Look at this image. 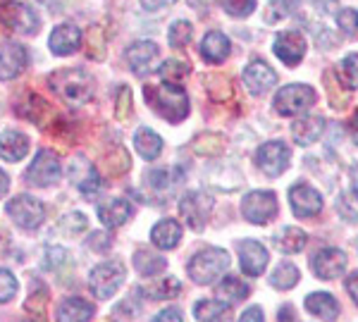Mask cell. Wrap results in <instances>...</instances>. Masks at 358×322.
<instances>
[{
	"label": "cell",
	"mask_w": 358,
	"mask_h": 322,
	"mask_svg": "<svg viewBox=\"0 0 358 322\" xmlns=\"http://www.w3.org/2000/svg\"><path fill=\"white\" fill-rule=\"evenodd\" d=\"M143 98L155 112L167 122L177 124L189 115V98L187 91L179 84H163V86H146Z\"/></svg>",
	"instance_id": "cell-1"
},
{
	"label": "cell",
	"mask_w": 358,
	"mask_h": 322,
	"mask_svg": "<svg viewBox=\"0 0 358 322\" xmlns=\"http://www.w3.org/2000/svg\"><path fill=\"white\" fill-rule=\"evenodd\" d=\"M48 84L69 105H84L94 98V82L82 70H57L48 77Z\"/></svg>",
	"instance_id": "cell-2"
},
{
	"label": "cell",
	"mask_w": 358,
	"mask_h": 322,
	"mask_svg": "<svg viewBox=\"0 0 358 322\" xmlns=\"http://www.w3.org/2000/svg\"><path fill=\"white\" fill-rule=\"evenodd\" d=\"M229 268V256L224 249H203L189 261L187 272L196 284H213L215 279H220L224 275V270Z\"/></svg>",
	"instance_id": "cell-3"
},
{
	"label": "cell",
	"mask_w": 358,
	"mask_h": 322,
	"mask_svg": "<svg viewBox=\"0 0 358 322\" xmlns=\"http://www.w3.org/2000/svg\"><path fill=\"white\" fill-rule=\"evenodd\" d=\"M127 277V270L120 261H106L101 265H96L89 275V286L91 294L96 298H110L117 294V289L122 286V281Z\"/></svg>",
	"instance_id": "cell-4"
},
{
	"label": "cell",
	"mask_w": 358,
	"mask_h": 322,
	"mask_svg": "<svg viewBox=\"0 0 358 322\" xmlns=\"http://www.w3.org/2000/svg\"><path fill=\"white\" fill-rule=\"evenodd\" d=\"M315 101H317V94L308 84H289L277 91L273 105L282 117H292V115L306 112Z\"/></svg>",
	"instance_id": "cell-5"
},
{
	"label": "cell",
	"mask_w": 358,
	"mask_h": 322,
	"mask_svg": "<svg viewBox=\"0 0 358 322\" xmlns=\"http://www.w3.org/2000/svg\"><path fill=\"white\" fill-rule=\"evenodd\" d=\"M0 24L10 31L20 34H36L41 27V20L29 5L17 3V0H3L0 3Z\"/></svg>",
	"instance_id": "cell-6"
},
{
	"label": "cell",
	"mask_w": 358,
	"mask_h": 322,
	"mask_svg": "<svg viewBox=\"0 0 358 322\" xmlns=\"http://www.w3.org/2000/svg\"><path fill=\"white\" fill-rule=\"evenodd\" d=\"M5 212L13 217L17 227L27 229V232H34V229L41 227V222L45 217V210L41 205V200H36L34 196H27V193L15 196L13 200H10V203L5 205Z\"/></svg>",
	"instance_id": "cell-7"
},
{
	"label": "cell",
	"mask_w": 358,
	"mask_h": 322,
	"mask_svg": "<svg viewBox=\"0 0 358 322\" xmlns=\"http://www.w3.org/2000/svg\"><path fill=\"white\" fill-rule=\"evenodd\" d=\"M27 182L34 184V186H50V184H57L62 177V165L60 158L48 151V148H41L34 158V163L29 165L27 170Z\"/></svg>",
	"instance_id": "cell-8"
},
{
	"label": "cell",
	"mask_w": 358,
	"mask_h": 322,
	"mask_svg": "<svg viewBox=\"0 0 358 322\" xmlns=\"http://www.w3.org/2000/svg\"><path fill=\"white\" fill-rule=\"evenodd\" d=\"M241 215L251 224H268L277 215V198L273 191H251L244 196Z\"/></svg>",
	"instance_id": "cell-9"
},
{
	"label": "cell",
	"mask_w": 358,
	"mask_h": 322,
	"mask_svg": "<svg viewBox=\"0 0 358 322\" xmlns=\"http://www.w3.org/2000/svg\"><path fill=\"white\" fill-rule=\"evenodd\" d=\"M210 212H213V196H208L203 191H192L179 200V215L184 217V222L194 232H201L206 227V222L210 220Z\"/></svg>",
	"instance_id": "cell-10"
},
{
	"label": "cell",
	"mask_w": 358,
	"mask_h": 322,
	"mask_svg": "<svg viewBox=\"0 0 358 322\" xmlns=\"http://www.w3.org/2000/svg\"><path fill=\"white\" fill-rule=\"evenodd\" d=\"M292 160V151L285 141H270L263 143L256 151V163L268 177H280L282 172L289 168Z\"/></svg>",
	"instance_id": "cell-11"
},
{
	"label": "cell",
	"mask_w": 358,
	"mask_h": 322,
	"mask_svg": "<svg viewBox=\"0 0 358 322\" xmlns=\"http://www.w3.org/2000/svg\"><path fill=\"white\" fill-rule=\"evenodd\" d=\"M29 65V53L22 43L3 41L0 43V79L10 82V79L20 77Z\"/></svg>",
	"instance_id": "cell-12"
},
{
	"label": "cell",
	"mask_w": 358,
	"mask_h": 322,
	"mask_svg": "<svg viewBox=\"0 0 358 322\" xmlns=\"http://www.w3.org/2000/svg\"><path fill=\"white\" fill-rule=\"evenodd\" d=\"M236 251H239L241 270H244L248 277H261L265 272V268H268V261H270L268 249H265L263 244H258V241L246 239V241H239Z\"/></svg>",
	"instance_id": "cell-13"
},
{
	"label": "cell",
	"mask_w": 358,
	"mask_h": 322,
	"mask_svg": "<svg viewBox=\"0 0 358 322\" xmlns=\"http://www.w3.org/2000/svg\"><path fill=\"white\" fill-rule=\"evenodd\" d=\"M273 50L287 67H296L306 55V38L299 31H282L277 34Z\"/></svg>",
	"instance_id": "cell-14"
},
{
	"label": "cell",
	"mask_w": 358,
	"mask_h": 322,
	"mask_svg": "<svg viewBox=\"0 0 358 322\" xmlns=\"http://www.w3.org/2000/svg\"><path fill=\"white\" fill-rule=\"evenodd\" d=\"M289 203L296 217H315L322 210V196L308 184H296L289 189Z\"/></svg>",
	"instance_id": "cell-15"
},
{
	"label": "cell",
	"mask_w": 358,
	"mask_h": 322,
	"mask_svg": "<svg viewBox=\"0 0 358 322\" xmlns=\"http://www.w3.org/2000/svg\"><path fill=\"white\" fill-rule=\"evenodd\" d=\"M346 253L339 249H322L313 258V272L320 279H337L346 272Z\"/></svg>",
	"instance_id": "cell-16"
},
{
	"label": "cell",
	"mask_w": 358,
	"mask_h": 322,
	"mask_svg": "<svg viewBox=\"0 0 358 322\" xmlns=\"http://www.w3.org/2000/svg\"><path fill=\"white\" fill-rule=\"evenodd\" d=\"M244 84L253 96H263L277 84V74L263 60H253L244 70Z\"/></svg>",
	"instance_id": "cell-17"
},
{
	"label": "cell",
	"mask_w": 358,
	"mask_h": 322,
	"mask_svg": "<svg viewBox=\"0 0 358 322\" xmlns=\"http://www.w3.org/2000/svg\"><path fill=\"white\" fill-rule=\"evenodd\" d=\"M48 45L53 55H60V57L72 55V53H77L79 45H82V31L74 24H60L50 34Z\"/></svg>",
	"instance_id": "cell-18"
},
{
	"label": "cell",
	"mask_w": 358,
	"mask_h": 322,
	"mask_svg": "<svg viewBox=\"0 0 358 322\" xmlns=\"http://www.w3.org/2000/svg\"><path fill=\"white\" fill-rule=\"evenodd\" d=\"M158 45L153 41H136L131 45L129 50H127V62H129V67L134 70V74H146L153 70L155 60H158Z\"/></svg>",
	"instance_id": "cell-19"
},
{
	"label": "cell",
	"mask_w": 358,
	"mask_h": 322,
	"mask_svg": "<svg viewBox=\"0 0 358 322\" xmlns=\"http://www.w3.org/2000/svg\"><path fill=\"white\" fill-rule=\"evenodd\" d=\"M82 165H74L72 170H69V177L74 180V186L82 191L84 198H94L98 191H101V175H98V170L94 168V165H89L84 158Z\"/></svg>",
	"instance_id": "cell-20"
},
{
	"label": "cell",
	"mask_w": 358,
	"mask_h": 322,
	"mask_svg": "<svg viewBox=\"0 0 358 322\" xmlns=\"http://www.w3.org/2000/svg\"><path fill=\"white\" fill-rule=\"evenodd\" d=\"M229 50H232V43L222 31H208L203 41H201V55L210 65H220V62L227 60Z\"/></svg>",
	"instance_id": "cell-21"
},
{
	"label": "cell",
	"mask_w": 358,
	"mask_h": 322,
	"mask_svg": "<svg viewBox=\"0 0 358 322\" xmlns=\"http://www.w3.org/2000/svg\"><path fill=\"white\" fill-rule=\"evenodd\" d=\"M179 241H182V224H179L177 220H172V217L160 220L151 229V244L155 246V249H160V251L177 249Z\"/></svg>",
	"instance_id": "cell-22"
},
{
	"label": "cell",
	"mask_w": 358,
	"mask_h": 322,
	"mask_svg": "<svg viewBox=\"0 0 358 322\" xmlns=\"http://www.w3.org/2000/svg\"><path fill=\"white\" fill-rule=\"evenodd\" d=\"M27 153H29V136L15 129H8L0 134V158L3 160H8V163H20Z\"/></svg>",
	"instance_id": "cell-23"
},
{
	"label": "cell",
	"mask_w": 358,
	"mask_h": 322,
	"mask_svg": "<svg viewBox=\"0 0 358 322\" xmlns=\"http://www.w3.org/2000/svg\"><path fill=\"white\" fill-rule=\"evenodd\" d=\"M131 217V203L124 198H113L108 203L98 205V220H101L106 227H122V224Z\"/></svg>",
	"instance_id": "cell-24"
},
{
	"label": "cell",
	"mask_w": 358,
	"mask_h": 322,
	"mask_svg": "<svg viewBox=\"0 0 358 322\" xmlns=\"http://www.w3.org/2000/svg\"><path fill=\"white\" fill-rule=\"evenodd\" d=\"M322 129H325V119L308 115V117H301L299 122L292 124V139L299 146H310V143H315L322 136Z\"/></svg>",
	"instance_id": "cell-25"
},
{
	"label": "cell",
	"mask_w": 358,
	"mask_h": 322,
	"mask_svg": "<svg viewBox=\"0 0 358 322\" xmlns=\"http://www.w3.org/2000/svg\"><path fill=\"white\" fill-rule=\"evenodd\" d=\"M94 306H91L89 301H84V298H67V301H62V306L57 308V320L60 322H89L94 318Z\"/></svg>",
	"instance_id": "cell-26"
},
{
	"label": "cell",
	"mask_w": 358,
	"mask_h": 322,
	"mask_svg": "<svg viewBox=\"0 0 358 322\" xmlns=\"http://www.w3.org/2000/svg\"><path fill=\"white\" fill-rule=\"evenodd\" d=\"M306 310L310 315H317L322 320H334L339 315V303L334 301L332 294L327 291H320V294H310L306 298Z\"/></svg>",
	"instance_id": "cell-27"
},
{
	"label": "cell",
	"mask_w": 358,
	"mask_h": 322,
	"mask_svg": "<svg viewBox=\"0 0 358 322\" xmlns=\"http://www.w3.org/2000/svg\"><path fill=\"white\" fill-rule=\"evenodd\" d=\"M134 146L143 160H155L160 153H163V139H160L153 129H148V126H141V129L136 131Z\"/></svg>",
	"instance_id": "cell-28"
},
{
	"label": "cell",
	"mask_w": 358,
	"mask_h": 322,
	"mask_svg": "<svg viewBox=\"0 0 358 322\" xmlns=\"http://www.w3.org/2000/svg\"><path fill=\"white\" fill-rule=\"evenodd\" d=\"M306 241H308V234L299 227H285L280 234L275 237L277 249L282 253H299L306 249Z\"/></svg>",
	"instance_id": "cell-29"
},
{
	"label": "cell",
	"mask_w": 358,
	"mask_h": 322,
	"mask_svg": "<svg viewBox=\"0 0 358 322\" xmlns=\"http://www.w3.org/2000/svg\"><path fill=\"white\" fill-rule=\"evenodd\" d=\"M248 284L246 281H241L239 277H224L220 284L215 286V294L217 298H222L224 303H239L244 301L248 296Z\"/></svg>",
	"instance_id": "cell-30"
},
{
	"label": "cell",
	"mask_w": 358,
	"mask_h": 322,
	"mask_svg": "<svg viewBox=\"0 0 358 322\" xmlns=\"http://www.w3.org/2000/svg\"><path fill=\"white\" fill-rule=\"evenodd\" d=\"M134 268H136L138 275H143V277H155V275L165 272L167 261L163 256H155V253L136 251L134 253Z\"/></svg>",
	"instance_id": "cell-31"
},
{
	"label": "cell",
	"mask_w": 358,
	"mask_h": 322,
	"mask_svg": "<svg viewBox=\"0 0 358 322\" xmlns=\"http://www.w3.org/2000/svg\"><path fill=\"white\" fill-rule=\"evenodd\" d=\"M229 313V303H224L222 298L215 301V298H208V301H199L194 306V318L201 322H215V320H224V315Z\"/></svg>",
	"instance_id": "cell-32"
},
{
	"label": "cell",
	"mask_w": 358,
	"mask_h": 322,
	"mask_svg": "<svg viewBox=\"0 0 358 322\" xmlns=\"http://www.w3.org/2000/svg\"><path fill=\"white\" fill-rule=\"evenodd\" d=\"M301 279V272H299L296 265H292V263H280L277 270L273 272V277H270V284L275 286V289H292V286H296V281Z\"/></svg>",
	"instance_id": "cell-33"
},
{
	"label": "cell",
	"mask_w": 358,
	"mask_h": 322,
	"mask_svg": "<svg viewBox=\"0 0 358 322\" xmlns=\"http://www.w3.org/2000/svg\"><path fill=\"white\" fill-rule=\"evenodd\" d=\"M179 291H182V284H179V279L165 277V279H158V281H153V284H148L146 289L141 291V294H146L148 298H151V301H160V298L177 296Z\"/></svg>",
	"instance_id": "cell-34"
},
{
	"label": "cell",
	"mask_w": 358,
	"mask_h": 322,
	"mask_svg": "<svg viewBox=\"0 0 358 322\" xmlns=\"http://www.w3.org/2000/svg\"><path fill=\"white\" fill-rule=\"evenodd\" d=\"M189 70L192 67L187 65V62H182V60H167L160 65V70H158V77L163 79L165 84H182L184 79L189 77Z\"/></svg>",
	"instance_id": "cell-35"
},
{
	"label": "cell",
	"mask_w": 358,
	"mask_h": 322,
	"mask_svg": "<svg viewBox=\"0 0 358 322\" xmlns=\"http://www.w3.org/2000/svg\"><path fill=\"white\" fill-rule=\"evenodd\" d=\"M192 31H194V27L189 24V22L179 20L170 27V31H167V41H170V45L175 50H182V48H187L189 41H192Z\"/></svg>",
	"instance_id": "cell-36"
},
{
	"label": "cell",
	"mask_w": 358,
	"mask_h": 322,
	"mask_svg": "<svg viewBox=\"0 0 358 322\" xmlns=\"http://www.w3.org/2000/svg\"><path fill=\"white\" fill-rule=\"evenodd\" d=\"M339 79L346 89H358V53L346 55L339 65Z\"/></svg>",
	"instance_id": "cell-37"
},
{
	"label": "cell",
	"mask_w": 358,
	"mask_h": 322,
	"mask_svg": "<svg viewBox=\"0 0 358 322\" xmlns=\"http://www.w3.org/2000/svg\"><path fill=\"white\" fill-rule=\"evenodd\" d=\"M296 3L299 0H273V3L268 5V10H265V20H268L270 24L285 20V17H289L294 13Z\"/></svg>",
	"instance_id": "cell-38"
},
{
	"label": "cell",
	"mask_w": 358,
	"mask_h": 322,
	"mask_svg": "<svg viewBox=\"0 0 358 322\" xmlns=\"http://www.w3.org/2000/svg\"><path fill=\"white\" fill-rule=\"evenodd\" d=\"M337 27L342 29L344 34H349V36L358 34V10H354V8L339 10V13H337Z\"/></svg>",
	"instance_id": "cell-39"
},
{
	"label": "cell",
	"mask_w": 358,
	"mask_h": 322,
	"mask_svg": "<svg viewBox=\"0 0 358 322\" xmlns=\"http://www.w3.org/2000/svg\"><path fill=\"white\" fill-rule=\"evenodd\" d=\"M222 8L232 17H248L256 10V0H222Z\"/></svg>",
	"instance_id": "cell-40"
},
{
	"label": "cell",
	"mask_w": 358,
	"mask_h": 322,
	"mask_svg": "<svg viewBox=\"0 0 358 322\" xmlns=\"http://www.w3.org/2000/svg\"><path fill=\"white\" fill-rule=\"evenodd\" d=\"M17 294V279L10 270H0V303L13 301Z\"/></svg>",
	"instance_id": "cell-41"
},
{
	"label": "cell",
	"mask_w": 358,
	"mask_h": 322,
	"mask_svg": "<svg viewBox=\"0 0 358 322\" xmlns=\"http://www.w3.org/2000/svg\"><path fill=\"white\" fill-rule=\"evenodd\" d=\"M337 212L344 217V220H358V196H349V193H342L337 198Z\"/></svg>",
	"instance_id": "cell-42"
},
{
	"label": "cell",
	"mask_w": 358,
	"mask_h": 322,
	"mask_svg": "<svg viewBox=\"0 0 358 322\" xmlns=\"http://www.w3.org/2000/svg\"><path fill=\"white\" fill-rule=\"evenodd\" d=\"M84 229H86V217L82 212H72V215L62 217L60 222V232H65L67 237H74V234L84 232Z\"/></svg>",
	"instance_id": "cell-43"
},
{
	"label": "cell",
	"mask_w": 358,
	"mask_h": 322,
	"mask_svg": "<svg viewBox=\"0 0 358 322\" xmlns=\"http://www.w3.org/2000/svg\"><path fill=\"white\" fill-rule=\"evenodd\" d=\"M131 115V91L122 86L117 94V117L120 119H127Z\"/></svg>",
	"instance_id": "cell-44"
},
{
	"label": "cell",
	"mask_w": 358,
	"mask_h": 322,
	"mask_svg": "<svg viewBox=\"0 0 358 322\" xmlns=\"http://www.w3.org/2000/svg\"><path fill=\"white\" fill-rule=\"evenodd\" d=\"M146 182H151L153 189H167L172 182L170 170H153L151 175H146Z\"/></svg>",
	"instance_id": "cell-45"
},
{
	"label": "cell",
	"mask_w": 358,
	"mask_h": 322,
	"mask_svg": "<svg viewBox=\"0 0 358 322\" xmlns=\"http://www.w3.org/2000/svg\"><path fill=\"white\" fill-rule=\"evenodd\" d=\"M110 244H113V239L108 237V234H101V232L91 234V239H89V249H94V251H108L110 249Z\"/></svg>",
	"instance_id": "cell-46"
},
{
	"label": "cell",
	"mask_w": 358,
	"mask_h": 322,
	"mask_svg": "<svg viewBox=\"0 0 358 322\" xmlns=\"http://www.w3.org/2000/svg\"><path fill=\"white\" fill-rule=\"evenodd\" d=\"M182 320L184 318H182V313H179L177 308H165L153 318V322H182Z\"/></svg>",
	"instance_id": "cell-47"
},
{
	"label": "cell",
	"mask_w": 358,
	"mask_h": 322,
	"mask_svg": "<svg viewBox=\"0 0 358 322\" xmlns=\"http://www.w3.org/2000/svg\"><path fill=\"white\" fill-rule=\"evenodd\" d=\"M263 310L258 308V306H253V308H248V310H244V313L239 315V320L241 322H263Z\"/></svg>",
	"instance_id": "cell-48"
},
{
	"label": "cell",
	"mask_w": 358,
	"mask_h": 322,
	"mask_svg": "<svg viewBox=\"0 0 358 322\" xmlns=\"http://www.w3.org/2000/svg\"><path fill=\"white\" fill-rule=\"evenodd\" d=\"M346 291H349L351 298H354V303L358 306V272H354L349 279H346Z\"/></svg>",
	"instance_id": "cell-49"
},
{
	"label": "cell",
	"mask_w": 358,
	"mask_h": 322,
	"mask_svg": "<svg viewBox=\"0 0 358 322\" xmlns=\"http://www.w3.org/2000/svg\"><path fill=\"white\" fill-rule=\"evenodd\" d=\"M167 3H172V0H141V5L146 10H160V8H165Z\"/></svg>",
	"instance_id": "cell-50"
},
{
	"label": "cell",
	"mask_w": 358,
	"mask_h": 322,
	"mask_svg": "<svg viewBox=\"0 0 358 322\" xmlns=\"http://www.w3.org/2000/svg\"><path fill=\"white\" fill-rule=\"evenodd\" d=\"M349 177H351V189H354V193L358 196V165H351Z\"/></svg>",
	"instance_id": "cell-51"
},
{
	"label": "cell",
	"mask_w": 358,
	"mask_h": 322,
	"mask_svg": "<svg viewBox=\"0 0 358 322\" xmlns=\"http://www.w3.org/2000/svg\"><path fill=\"white\" fill-rule=\"evenodd\" d=\"M349 131H351V139L358 143V112H354V117L349 119Z\"/></svg>",
	"instance_id": "cell-52"
},
{
	"label": "cell",
	"mask_w": 358,
	"mask_h": 322,
	"mask_svg": "<svg viewBox=\"0 0 358 322\" xmlns=\"http://www.w3.org/2000/svg\"><path fill=\"white\" fill-rule=\"evenodd\" d=\"M8 189H10V177L0 170V196H5V193H8Z\"/></svg>",
	"instance_id": "cell-53"
},
{
	"label": "cell",
	"mask_w": 358,
	"mask_h": 322,
	"mask_svg": "<svg viewBox=\"0 0 358 322\" xmlns=\"http://www.w3.org/2000/svg\"><path fill=\"white\" fill-rule=\"evenodd\" d=\"M280 320H294V313H292V308H285V310H280Z\"/></svg>",
	"instance_id": "cell-54"
},
{
	"label": "cell",
	"mask_w": 358,
	"mask_h": 322,
	"mask_svg": "<svg viewBox=\"0 0 358 322\" xmlns=\"http://www.w3.org/2000/svg\"><path fill=\"white\" fill-rule=\"evenodd\" d=\"M356 249H358V241H356Z\"/></svg>",
	"instance_id": "cell-55"
}]
</instances>
